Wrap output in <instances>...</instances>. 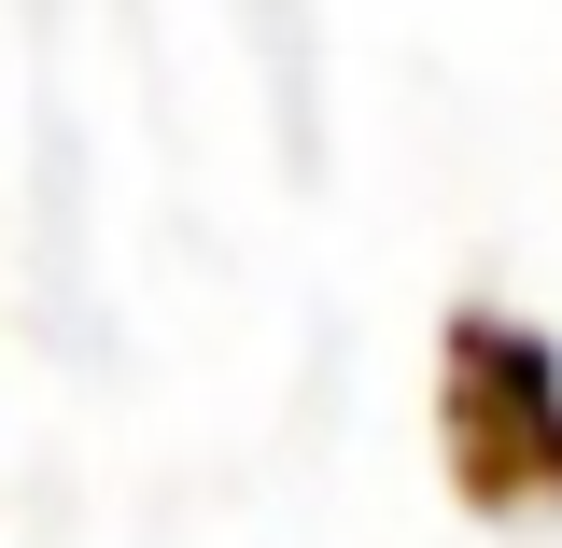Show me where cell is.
<instances>
[{
    "instance_id": "1",
    "label": "cell",
    "mask_w": 562,
    "mask_h": 548,
    "mask_svg": "<svg viewBox=\"0 0 562 548\" xmlns=\"http://www.w3.org/2000/svg\"><path fill=\"white\" fill-rule=\"evenodd\" d=\"M450 492L492 521H549L562 506V366L506 324L450 338Z\"/></svg>"
}]
</instances>
